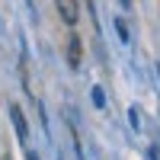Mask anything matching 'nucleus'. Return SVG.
I'll use <instances>...</instances> for the list:
<instances>
[{"label":"nucleus","mask_w":160,"mask_h":160,"mask_svg":"<svg viewBox=\"0 0 160 160\" xmlns=\"http://www.w3.org/2000/svg\"><path fill=\"white\" fill-rule=\"evenodd\" d=\"M55 10H58V16L68 26H77V19H80V0H55Z\"/></svg>","instance_id":"1"},{"label":"nucleus","mask_w":160,"mask_h":160,"mask_svg":"<svg viewBox=\"0 0 160 160\" xmlns=\"http://www.w3.org/2000/svg\"><path fill=\"white\" fill-rule=\"evenodd\" d=\"M10 122H13V128L19 131V141H26L29 138V128H26V118H22V109L16 102H10Z\"/></svg>","instance_id":"2"},{"label":"nucleus","mask_w":160,"mask_h":160,"mask_svg":"<svg viewBox=\"0 0 160 160\" xmlns=\"http://www.w3.org/2000/svg\"><path fill=\"white\" fill-rule=\"evenodd\" d=\"M68 64L74 71L80 68V35H71L68 38Z\"/></svg>","instance_id":"3"},{"label":"nucleus","mask_w":160,"mask_h":160,"mask_svg":"<svg viewBox=\"0 0 160 160\" xmlns=\"http://www.w3.org/2000/svg\"><path fill=\"white\" fill-rule=\"evenodd\" d=\"M115 32H118V38H122V42H128V29H125L122 19H115Z\"/></svg>","instance_id":"4"}]
</instances>
